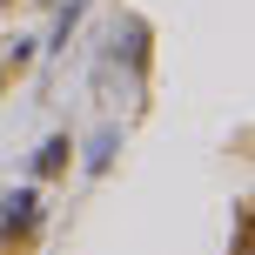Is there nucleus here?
<instances>
[{
  "mask_svg": "<svg viewBox=\"0 0 255 255\" xmlns=\"http://www.w3.org/2000/svg\"><path fill=\"white\" fill-rule=\"evenodd\" d=\"M235 255H255V208L242 215V229H235Z\"/></svg>",
  "mask_w": 255,
  "mask_h": 255,
  "instance_id": "nucleus-3",
  "label": "nucleus"
},
{
  "mask_svg": "<svg viewBox=\"0 0 255 255\" xmlns=\"http://www.w3.org/2000/svg\"><path fill=\"white\" fill-rule=\"evenodd\" d=\"M0 208H7V215H0V229H7V235H27V229H34V208H40V202L20 188V195H7Z\"/></svg>",
  "mask_w": 255,
  "mask_h": 255,
  "instance_id": "nucleus-1",
  "label": "nucleus"
},
{
  "mask_svg": "<svg viewBox=\"0 0 255 255\" xmlns=\"http://www.w3.org/2000/svg\"><path fill=\"white\" fill-rule=\"evenodd\" d=\"M67 154H74V148H67V141H47V148H40V175H61V168H67Z\"/></svg>",
  "mask_w": 255,
  "mask_h": 255,
  "instance_id": "nucleus-2",
  "label": "nucleus"
}]
</instances>
